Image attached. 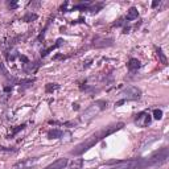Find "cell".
I'll use <instances>...</instances> for the list:
<instances>
[{
    "label": "cell",
    "mask_w": 169,
    "mask_h": 169,
    "mask_svg": "<svg viewBox=\"0 0 169 169\" xmlns=\"http://www.w3.org/2000/svg\"><path fill=\"white\" fill-rule=\"evenodd\" d=\"M0 71L3 73V75H4V77H8V71H7V69H5L4 63H1V62H0Z\"/></svg>",
    "instance_id": "obj_18"
},
{
    "label": "cell",
    "mask_w": 169,
    "mask_h": 169,
    "mask_svg": "<svg viewBox=\"0 0 169 169\" xmlns=\"http://www.w3.org/2000/svg\"><path fill=\"white\" fill-rule=\"evenodd\" d=\"M123 24H124V21H123V20H119L118 23H115L114 25H115V26H120V25H123Z\"/></svg>",
    "instance_id": "obj_25"
},
{
    "label": "cell",
    "mask_w": 169,
    "mask_h": 169,
    "mask_svg": "<svg viewBox=\"0 0 169 169\" xmlns=\"http://www.w3.org/2000/svg\"><path fill=\"white\" fill-rule=\"evenodd\" d=\"M127 66H128V70L129 71H137L140 69V66H141V63H140L139 60H136V58H131V60L128 61V63H127Z\"/></svg>",
    "instance_id": "obj_8"
},
{
    "label": "cell",
    "mask_w": 169,
    "mask_h": 169,
    "mask_svg": "<svg viewBox=\"0 0 169 169\" xmlns=\"http://www.w3.org/2000/svg\"><path fill=\"white\" fill-rule=\"evenodd\" d=\"M37 163H38V158L37 157L24 158V160L17 161V163L13 165V169H31V168H33Z\"/></svg>",
    "instance_id": "obj_4"
},
{
    "label": "cell",
    "mask_w": 169,
    "mask_h": 169,
    "mask_svg": "<svg viewBox=\"0 0 169 169\" xmlns=\"http://www.w3.org/2000/svg\"><path fill=\"white\" fill-rule=\"evenodd\" d=\"M15 149L12 148H7V147H0V152H13Z\"/></svg>",
    "instance_id": "obj_19"
},
{
    "label": "cell",
    "mask_w": 169,
    "mask_h": 169,
    "mask_svg": "<svg viewBox=\"0 0 169 169\" xmlns=\"http://www.w3.org/2000/svg\"><path fill=\"white\" fill-rule=\"evenodd\" d=\"M156 52H157V55H158V58H160L161 63H164V65H166V63H168V60H166L165 54H164V53H163V50H161L160 48H157V49H156Z\"/></svg>",
    "instance_id": "obj_14"
},
{
    "label": "cell",
    "mask_w": 169,
    "mask_h": 169,
    "mask_svg": "<svg viewBox=\"0 0 169 169\" xmlns=\"http://www.w3.org/2000/svg\"><path fill=\"white\" fill-rule=\"evenodd\" d=\"M66 165H67V158H58V160H55L53 164L48 165L44 169H63Z\"/></svg>",
    "instance_id": "obj_7"
},
{
    "label": "cell",
    "mask_w": 169,
    "mask_h": 169,
    "mask_svg": "<svg viewBox=\"0 0 169 169\" xmlns=\"http://www.w3.org/2000/svg\"><path fill=\"white\" fill-rule=\"evenodd\" d=\"M153 118L157 119V120H160V119L163 118V111H161V110H155V111H153Z\"/></svg>",
    "instance_id": "obj_15"
},
{
    "label": "cell",
    "mask_w": 169,
    "mask_h": 169,
    "mask_svg": "<svg viewBox=\"0 0 169 169\" xmlns=\"http://www.w3.org/2000/svg\"><path fill=\"white\" fill-rule=\"evenodd\" d=\"M38 67V62H34V63H25V66H24V70L26 71V73H34L36 71V69Z\"/></svg>",
    "instance_id": "obj_11"
},
{
    "label": "cell",
    "mask_w": 169,
    "mask_h": 169,
    "mask_svg": "<svg viewBox=\"0 0 169 169\" xmlns=\"http://www.w3.org/2000/svg\"><path fill=\"white\" fill-rule=\"evenodd\" d=\"M124 102H126V100L120 99V100H119V102H116V103H115V106H116V107H119V106H121V104H123V103H124Z\"/></svg>",
    "instance_id": "obj_23"
},
{
    "label": "cell",
    "mask_w": 169,
    "mask_h": 169,
    "mask_svg": "<svg viewBox=\"0 0 169 169\" xmlns=\"http://www.w3.org/2000/svg\"><path fill=\"white\" fill-rule=\"evenodd\" d=\"M24 127H25V124H21V126H17V128H15V129H13V131H12V133H11V136H15V135L17 133L18 131H21V129H24ZM11 136H9V137H11Z\"/></svg>",
    "instance_id": "obj_17"
},
{
    "label": "cell",
    "mask_w": 169,
    "mask_h": 169,
    "mask_svg": "<svg viewBox=\"0 0 169 169\" xmlns=\"http://www.w3.org/2000/svg\"><path fill=\"white\" fill-rule=\"evenodd\" d=\"M73 108H74V110H78V104H77V103H75V104H73Z\"/></svg>",
    "instance_id": "obj_26"
},
{
    "label": "cell",
    "mask_w": 169,
    "mask_h": 169,
    "mask_svg": "<svg viewBox=\"0 0 169 169\" xmlns=\"http://www.w3.org/2000/svg\"><path fill=\"white\" fill-rule=\"evenodd\" d=\"M82 163H83V161H82V158H79V160H77L75 163H74V161H73V164H71V166H73L74 169H81Z\"/></svg>",
    "instance_id": "obj_16"
},
{
    "label": "cell",
    "mask_w": 169,
    "mask_h": 169,
    "mask_svg": "<svg viewBox=\"0 0 169 169\" xmlns=\"http://www.w3.org/2000/svg\"><path fill=\"white\" fill-rule=\"evenodd\" d=\"M137 17H139V12H137V9L135 7H131L128 9V13H127V20L132 21V20H136Z\"/></svg>",
    "instance_id": "obj_10"
},
{
    "label": "cell",
    "mask_w": 169,
    "mask_h": 169,
    "mask_svg": "<svg viewBox=\"0 0 169 169\" xmlns=\"http://www.w3.org/2000/svg\"><path fill=\"white\" fill-rule=\"evenodd\" d=\"M62 136H63V132L57 128L50 129V131L48 132V137H49V139H60V137H62Z\"/></svg>",
    "instance_id": "obj_9"
},
{
    "label": "cell",
    "mask_w": 169,
    "mask_h": 169,
    "mask_svg": "<svg viewBox=\"0 0 169 169\" xmlns=\"http://www.w3.org/2000/svg\"><path fill=\"white\" fill-rule=\"evenodd\" d=\"M114 44V38H103V37H97L92 41L94 48H104V46H111Z\"/></svg>",
    "instance_id": "obj_6"
},
{
    "label": "cell",
    "mask_w": 169,
    "mask_h": 169,
    "mask_svg": "<svg viewBox=\"0 0 169 169\" xmlns=\"http://www.w3.org/2000/svg\"><path fill=\"white\" fill-rule=\"evenodd\" d=\"M120 97L123 98V100H126V102L127 100H137L141 97V90H140L139 87L129 86L120 92Z\"/></svg>",
    "instance_id": "obj_3"
},
{
    "label": "cell",
    "mask_w": 169,
    "mask_h": 169,
    "mask_svg": "<svg viewBox=\"0 0 169 169\" xmlns=\"http://www.w3.org/2000/svg\"><path fill=\"white\" fill-rule=\"evenodd\" d=\"M4 91H5V92L12 91V86H5V87H4Z\"/></svg>",
    "instance_id": "obj_24"
},
{
    "label": "cell",
    "mask_w": 169,
    "mask_h": 169,
    "mask_svg": "<svg viewBox=\"0 0 169 169\" xmlns=\"http://www.w3.org/2000/svg\"><path fill=\"white\" fill-rule=\"evenodd\" d=\"M20 60L23 61V62H25V63H28V62H29V60L25 57V55H20Z\"/></svg>",
    "instance_id": "obj_20"
},
{
    "label": "cell",
    "mask_w": 169,
    "mask_h": 169,
    "mask_svg": "<svg viewBox=\"0 0 169 169\" xmlns=\"http://www.w3.org/2000/svg\"><path fill=\"white\" fill-rule=\"evenodd\" d=\"M123 126H124L123 123H116V124H111V126H107V127H103L102 129H99V131L95 132L94 135H91L87 140H84V141H82L81 144L77 145V147L71 151V155L79 156V155H82V153H84L91 147H94L95 144H98L99 141H102V140L104 139V137H107L108 135H112L114 132L119 131Z\"/></svg>",
    "instance_id": "obj_1"
},
{
    "label": "cell",
    "mask_w": 169,
    "mask_h": 169,
    "mask_svg": "<svg viewBox=\"0 0 169 169\" xmlns=\"http://www.w3.org/2000/svg\"><path fill=\"white\" fill-rule=\"evenodd\" d=\"M160 4V0H155V1L152 3V8H155V7H157V5Z\"/></svg>",
    "instance_id": "obj_22"
},
{
    "label": "cell",
    "mask_w": 169,
    "mask_h": 169,
    "mask_svg": "<svg viewBox=\"0 0 169 169\" xmlns=\"http://www.w3.org/2000/svg\"><path fill=\"white\" fill-rule=\"evenodd\" d=\"M8 7H9V8H16V7H17V4H16L15 1H12V3H8Z\"/></svg>",
    "instance_id": "obj_21"
},
{
    "label": "cell",
    "mask_w": 169,
    "mask_h": 169,
    "mask_svg": "<svg viewBox=\"0 0 169 169\" xmlns=\"http://www.w3.org/2000/svg\"><path fill=\"white\" fill-rule=\"evenodd\" d=\"M168 156H169L168 147H164V148H161V149H158L157 152L153 153L149 158H145V165H147V168L161 165V164H164L168 160Z\"/></svg>",
    "instance_id": "obj_2"
},
{
    "label": "cell",
    "mask_w": 169,
    "mask_h": 169,
    "mask_svg": "<svg viewBox=\"0 0 169 169\" xmlns=\"http://www.w3.org/2000/svg\"><path fill=\"white\" fill-rule=\"evenodd\" d=\"M151 121H152V116H151L148 112H145V111L137 114L136 118H135V123H136V126L141 127V128L148 127L151 124Z\"/></svg>",
    "instance_id": "obj_5"
},
{
    "label": "cell",
    "mask_w": 169,
    "mask_h": 169,
    "mask_svg": "<svg viewBox=\"0 0 169 169\" xmlns=\"http://www.w3.org/2000/svg\"><path fill=\"white\" fill-rule=\"evenodd\" d=\"M37 18V15L36 13H32V12H28L25 16L23 17V20L25 21V23H31V21H34Z\"/></svg>",
    "instance_id": "obj_12"
},
{
    "label": "cell",
    "mask_w": 169,
    "mask_h": 169,
    "mask_svg": "<svg viewBox=\"0 0 169 169\" xmlns=\"http://www.w3.org/2000/svg\"><path fill=\"white\" fill-rule=\"evenodd\" d=\"M60 89V84L58 83H48L46 86H45V90H46V92H53L55 91V90Z\"/></svg>",
    "instance_id": "obj_13"
}]
</instances>
